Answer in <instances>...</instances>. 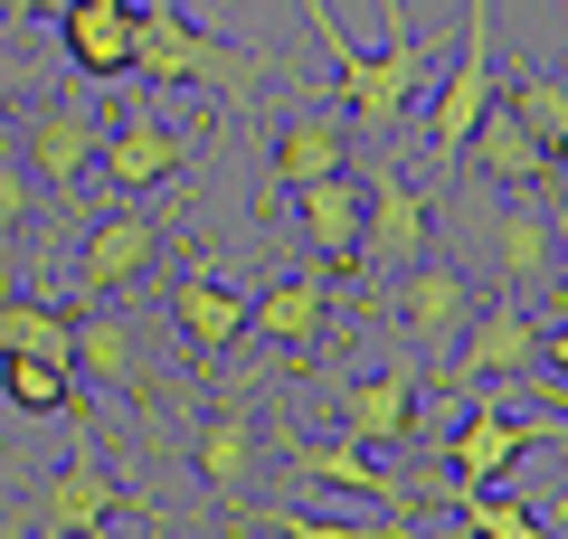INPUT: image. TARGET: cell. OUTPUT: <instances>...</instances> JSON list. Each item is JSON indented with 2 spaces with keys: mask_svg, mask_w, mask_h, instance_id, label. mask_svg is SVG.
<instances>
[{
  "mask_svg": "<svg viewBox=\"0 0 568 539\" xmlns=\"http://www.w3.org/2000/svg\"><path fill=\"white\" fill-rule=\"evenodd\" d=\"M265 539H275V530H265Z\"/></svg>",
  "mask_w": 568,
  "mask_h": 539,
  "instance_id": "cell-33",
  "label": "cell"
},
{
  "mask_svg": "<svg viewBox=\"0 0 568 539\" xmlns=\"http://www.w3.org/2000/svg\"><path fill=\"white\" fill-rule=\"evenodd\" d=\"M332 332V265H304V275H284L256 294L246 313V340H275V350H313Z\"/></svg>",
  "mask_w": 568,
  "mask_h": 539,
  "instance_id": "cell-21",
  "label": "cell"
},
{
  "mask_svg": "<svg viewBox=\"0 0 568 539\" xmlns=\"http://www.w3.org/2000/svg\"><path fill=\"white\" fill-rule=\"evenodd\" d=\"M559 180H568V142H559Z\"/></svg>",
  "mask_w": 568,
  "mask_h": 539,
  "instance_id": "cell-32",
  "label": "cell"
},
{
  "mask_svg": "<svg viewBox=\"0 0 568 539\" xmlns=\"http://www.w3.org/2000/svg\"><path fill=\"white\" fill-rule=\"evenodd\" d=\"M540 369H549V379H568V313L540 322Z\"/></svg>",
  "mask_w": 568,
  "mask_h": 539,
  "instance_id": "cell-29",
  "label": "cell"
},
{
  "mask_svg": "<svg viewBox=\"0 0 568 539\" xmlns=\"http://www.w3.org/2000/svg\"><path fill=\"white\" fill-rule=\"evenodd\" d=\"M455 200L436 209V246L465 256V275H484L493 294L511 303H549L559 284V256H568V227L549 209V190H493L474 171H446Z\"/></svg>",
  "mask_w": 568,
  "mask_h": 539,
  "instance_id": "cell-1",
  "label": "cell"
},
{
  "mask_svg": "<svg viewBox=\"0 0 568 539\" xmlns=\"http://www.w3.org/2000/svg\"><path fill=\"white\" fill-rule=\"evenodd\" d=\"M474 303H484V284L465 275V256H446V246H426L417 265H398V332L426 350H455V332L474 322Z\"/></svg>",
  "mask_w": 568,
  "mask_h": 539,
  "instance_id": "cell-14",
  "label": "cell"
},
{
  "mask_svg": "<svg viewBox=\"0 0 568 539\" xmlns=\"http://www.w3.org/2000/svg\"><path fill=\"white\" fill-rule=\"evenodd\" d=\"M85 388L104 398H162V369H152V332H142L123 303H85L77 313V359H67Z\"/></svg>",
  "mask_w": 568,
  "mask_h": 539,
  "instance_id": "cell-13",
  "label": "cell"
},
{
  "mask_svg": "<svg viewBox=\"0 0 568 539\" xmlns=\"http://www.w3.org/2000/svg\"><path fill=\"white\" fill-rule=\"evenodd\" d=\"M0 398H10V417H77V369L67 359H0Z\"/></svg>",
  "mask_w": 568,
  "mask_h": 539,
  "instance_id": "cell-23",
  "label": "cell"
},
{
  "mask_svg": "<svg viewBox=\"0 0 568 539\" xmlns=\"http://www.w3.org/2000/svg\"><path fill=\"white\" fill-rule=\"evenodd\" d=\"M10 152L29 161L48 200H85L95 190V152H104V104L85 85H29V104L10 114Z\"/></svg>",
  "mask_w": 568,
  "mask_h": 539,
  "instance_id": "cell-4",
  "label": "cell"
},
{
  "mask_svg": "<svg viewBox=\"0 0 568 539\" xmlns=\"http://www.w3.org/2000/svg\"><path fill=\"white\" fill-rule=\"evenodd\" d=\"M379 20H388L379 48H351L332 0H304V29L332 67V95L351 104V133H407V104L426 95V67H436V39L407 20V0H379Z\"/></svg>",
  "mask_w": 568,
  "mask_h": 539,
  "instance_id": "cell-2",
  "label": "cell"
},
{
  "mask_svg": "<svg viewBox=\"0 0 568 539\" xmlns=\"http://www.w3.org/2000/svg\"><path fill=\"white\" fill-rule=\"evenodd\" d=\"M455 171L493 180V190H549V171H559V161H549L540 142H530V123L493 95V114L474 123V142H465V161H455Z\"/></svg>",
  "mask_w": 568,
  "mask_h": 539,
  "instance_id": "cell-20",
  "label": "cell"
},
{
  "mask_svg": "<svg viewBox=\"0 0 568 539\" xmlns=\"http://www.w3.org/2000/svg\"><path fill=\"white\" fill-rule=\"evenodd\" d=\"M549 209H559V227H568V180L559 171H549Z\"/></svg>",
  "mask_w": 568,
  "mask_h": 539,
  "instance_id": "cell-30",
  "label": "cell"
},
{
  "mask_svg": "<svg viewBox=\"0 0 568 539\" xmlns=\"http://www.w3.org/2000/svg\"><path fill=\"white\" fill-rule=\"evenodd\" d=\"M294 237L313 246V265H332L342 275L351 256H361V171H323L294 190Z\"/></svg>",
  "mask_w": 568,
  "mask_h": 539,
  "instance_id": "cell-19",
  "label": "cell"
},
{
  "mask_svg": "<svg viewBox=\"0 0 568 539\" xmlns=\"http://www.w3.org/2000/svg\"><path fill=\"white\" fill-rule=\"evenodd\" d=\"M455 530H465V539H549V520L530 511L521 492L484 482V492H455Z\"/></svg>",
  "mask_w": 568,
  "mask_h": 539,
  "instance_id": "cell-25",
  "label": "cell"
},
{
  "mask_svg": "<svg viewBox=\"0 0 568 539\" xmlns=\"http://www.w3.org/2000/svg\"><path fill=\"white\" fill-rule=\"evenodd\" d=\"M133 77L152 85V95H171V85H209V95L237 114V104H256L265 85H275V58H265V39H219V29H200L181 0H142Z\"/></svg>",
  "mask_w": 568,
  "mask_h": 539,
  "instance_id": "cell-3",
  "label": "cell"
},
{
  "mask_svg": "<svg viewBox=\"0 0 568 539\" xmlns=\"http://www.w3.org/2000/svg\"><path fill=\"white\" fill-rule=\"evenodd\" d=\"M493 29H503V0H465V39H455V67H446V85H436V104H426V171L446 180L455 161H465V142H474V123L493 114Z\"/></svg>",
  "mask_w": 568,
  "mask_h": 539,
  "instance_id": "cell-7",
  "label": "cell"
},
{
  "mask_svg": "<svg viewBox=\"0 0 568 539\" xmlns=\"http://www.w3.org/2000/svg\"><path fill=\"white\" fill-rule=\"evenodd\" d=\"M351 152H361L351 114H332L323 95H294V114H284V123H275V142H265V190H275V200H294L304 180L351 171Z\"/></svg>",
  "mask_w": 568,
  "mask_h": 539,
  "instance_id": "cell-15",
  "label": "cell"
},
{
  "mask_svg": "<svg viewBox=\"0 0 568 539\" xmlns=\"http://www.w3.org/2000/svg\"><path fill=\"white\" fill-rule=\"evenodd\" d=\"M133 29H142V0H77L58 20V48L77 77L114 85V77H133Z\"/></svg>",
  "mask_w": 568,
  "mask_h": 539,
  "instance_id": "cell-18",
  "label": "cell"
},
{
  "mask_svg": "<svg viewBox=\"0 0 568 539\" xmlns=\"http://www.w3.org/2000/svg\"><path fill=\"white\" fill-rule=\"evenodd\" d=\"M123 511H142V492L114 474V464L95 455V445H77V455L58 464V474L29 482V511H20V539H104Z\"/></svg>",
  "mask_w": 568,
  "mask_h": 539,
  "instance_id": "cell-8",
  "label": "cell"
},
{
  "mask_svg": "<svg viewBox=\"0 0 568 539\" xmlns=\"http://www.w3.org/2000/svg\"><path fill=\"white\" fill-rule=\"evenodd\" d=\"M171 256V227L142 200H114L104 218H85V237L67 246V294L77 303H123L133 284H152V265Z\"/></svg>",
  "mask_w": 568,
  "mask_h": 539,
  "instance_id": "cell-6",
  "label": "cell"
},
{
  "mask_svg": "<svg viewBox=\"0 0 568 539\" xmlns=\"http://www.w3.org/2000/svg\"><path fill=\"white\" fill-rule=\"evenodd\" d=\"M323 417H332V436L369 445V455L417 445L426 436V369H417V359H388V369H369V379H342Z\"/></svg>",
  "mask_w": 568,
  "mask_h": 539,
  "instance_id": "cell-11",
  "label": "cell"
},
{
  "mask_svg": "<svg viewBox=\"0 0 568 539\" xmlns=\"http://www.w3.org/2000/svg\"><path fill=\"white\" fill-rule=\"evenodd\" d=\"M530 445H568V417H521V407H503V388H474L465 426L446 436V474L465 482V492H484V482H511V464L530 455Z\"/></svg>",
  "mask_w": 568,
  "mask_h": 539,
  "instance_id": "cell-10",
  "label": "cell"
},
{
  "mask_svg": "<svg viewBox=\"0 0 568 539\" xmlns=\"http://www.w3.org/2000/svg\"><path fill=\"white\" fill-rule=\"evenodd\" d=\"M209 152V123H171L162 95L142 85L123 114H104V152H95V180L114 190V200H142V190H162V180H181L190 161Z\"/></svg>",
  "mask_w": 568,
  "mask_h": 539,
  "instance_id": "cell-5",
  "label": "cell"
},
{
  "mask_svg": "<svg viewBox=\"0 0 568 539\" xmlns=\"http://www.w3.org/2000/svg\"><path fill=\"white\" fill-rule=\"evenodd\" d=\"M77 0H0V29H58Z\"/></svg>",
  "mask_w": 568,
  "mask_h": 539,
  "instance_id": "cell-28",
  "label": "cell"
},
{
  "mask_svg": "<svg viewBox=\"0 0 568 539\" xmlns=\"http://www.w3.org/2000/svg\"><path fill=\"white\" fill-rule=\"evenodd\" d=\"M549 313H568V256H559V284H549Z\"/></svg>",
  "mask_w": 568,
  "mask_h": 539,
  "instance_id": "cell-31",
  "label": "cell"
},
{
  "mask_svg": "<svg viewBox=\"0 0 568 539\" xmlns=\"http://www.w3.org/2000/svg\"><path fill=\"white\" fill-rule=\"evenodd\" d=\"M503 104L530 123V142L559 161V142H568V67H521V77L503 85Z\"/></svg>",
  "mask_w": 568,
  "mask_h": 539,
  "instance_id": "cell-24",
  "label": "cell"
},
{
  "mask_svg": "<svg viewBox=\"0 0 568 539\" xmlns=\"http://www.w3.org/2000/svg\"><path fill=\"white\" fill-rule=\"evenodd\" d=\"M530 369H540V313L511 303V294H493V303H474V322L455 332V359L436 379L446 388H511V379H530Z\"/></svg>",
  "mask_w": 568,
  "mask_h": 539,
  "instance_id": "cell-12",
  "label": "cell"
},
{
  "mask_svg": "<svg viewBox=\"0 0 568 539\" xmlns=\"http://www.w3.org/2000/svg\"><path fill=\"white\" fill-rule=\"evenodd\" d=\"M29 85H39V67H20V58H10V29H0V133H10V114L29 104Z\"/></svg>",
  "mask_w": 568,
  "mask_h": 539,
  "instance_id": "cell-27",
  "label": "cell"
},
{
  "mask_svg": "<svg viewBox=\"0 0 568 539\" xmlns=\"http://www.w3.org/2000/svg\"><path fill=\"white\" fill-rule=\"evenodd\" d=\"M190 474L209 482V501H246V492H256L265 436H256V417H246V398H219L200 417V436H190Z\"/></svg>",
  "mask_w": 568,
  "mask_h": 539,
  "instance_id": "cell-17",
  "label": "cell"
},
{
  "mask_svg": "<svg viewBox=\"0 0 568 539\" xmlns=\"http://www.w3.org/2000/svg\"><path fill=\"white\" fill-rule=\"evenodd\" d=\"M246 313H256V294H237V284H219L200 265V246H190V265L171 275V332L190 340V359H227L246 340Z\"/></svg>",
  "mask_w": 568,
  "mask_h": 539,
  "instance_id": "cell-16",
  "label": "cell"
},
{
  "mask_svg": "<svg viewBox=\"0 0 568 539\" xmlns=\"http://www.w3.org/2000/svg\"><path fill=\"white\" fill-rule=\"evenodd\" d=\"M426 246H436V200H426L417 161H379V171L361 180V275H398V265H417Z\"/></svg>",
  "mask_w": 568,
  "mask_h": 539,
  "instance_id": "cell-9",
  "label": "cell"
},
{
  "mask_svg": "<svg viewBox=\"0 0 568 539\" xmlns=\"http://www.w3.org/2000/svg\"><path fill=\"white\" fill-rule=\"evenodd\" d=\"M77 359V313H67L48 284H29V294H0V359Z\"/></svg>",
  "mask_w": 568,
  "mask_h": 539,
  "instance_id": "cell-22",
  "label": "cell"
},
{
  "mask_svg": "<svg viewBox=\"0 0 568 539\" xmlns=\"http://www.w3.org/2000/svg\"><path fill=\"white\" fill-rule=\"evenodd\" d=\"M29 237H39V180H29V161L10 152V133H0V275L20 265Z\"/></svg>",
  "mask_w": 568,
  "mask_h": 539,
  "instance_id": "cell-26",
  "label": "cell"
}]
</instances>
